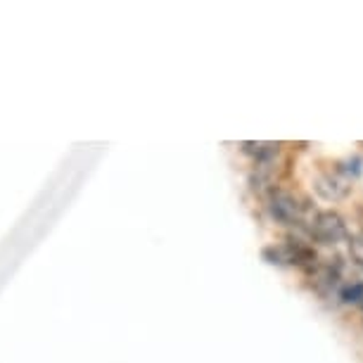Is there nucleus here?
<instances>
[{
    "label": "nucleus",
    "instance_id": "8",
    "mask_svg": "<svg viewBox=\"0 0 363 363\" xmlns=\"http://www.w3.org/2000/svg\"><path fill=\"white\" fill-rule=\"evenodd\" d=\"M349 252H352L354 262L359 264V266H363V230L354 233V235H352V242H349Z\"/></svg>",
    "mask_w": 363,
    "mask_h": 363
},
{
    "label": "nucleus",
    "instance_id": "2",
    "mask_svg": "<svg viewBox=\"0 0 363 363\" xmlns=\"http://www.w3.org/2000/svg\"><path fill=\"white\" fill-rule=\"evenodd\" d=\"M266 209H269L273 221H278L283 225H297V223H301L306 204L294 193H290V190L271 188L269 197H266Z\"/></svg>",
    "mask_w": 363,
    "mask_h": 363
},
{
    "label": "nucleus",
    "instance_id": "5",
    "mask_svg": "<svg viewBox=\"0 0 363 363\" xmlns=\"http://www.w3.org/2000/svg\"><path fill=\"white\" fill-rule=\"evenodd\" d=\"M311 287L316 290L318 294H323V297H328V294H333L335 290H337L340 285V269L333 264H318L316 269H311Z\"/></svg>",
    "mask_w": 363,
    "mask_h": 363
},
{
    "label": "nucleus",
    "instance_id": "6",
    "mask_svg": "<svg viewBox=\"0 0 363 363\" xmlns=\"http://www.w3.org/2000/svg\"><path fill=\"white\" fill-rule=\"evenodd\" d=\"M240 147H242L245 155L255 157L259 164L271 162L273 157H278V152H280V143H271V140H247Z\"/></svg>",
    "mask_w": 363,
    "mask_h": 363
},
{
    "label": "nucleus",
    "instance_id": "3",
    "mask_svg": "<svg viewBox=\"0 0 363 363\" xmlns=\"http://www.w3.org/2000/svg\"><path fill=\"white\" fill-rule=\"evenodd\" d=\"M313 190L318 197H323L325 202H340L345 200L352 190V178L345 176V171L340 169V164H333L328 169H320L316 178H313Z\"/></svg>",
    "mask_w": 363,
    "mask_h": 363
},
{
    "label": "nucleus",
    "instance_id": "4",
    "mask_svg": "<svg viewBox=\"0 0 363 363\" xmlns=\"http://www.w3.org/2000/svg\"><path fill=\"white\" fill-rule=\"evenodd\" d=\"M309 230H311V238H316L320 245H337L347 238V221L337 211L325 209L313 216Z\"/></svg>",
    "mask_w": 363,
    "mask_h": 363
},
{
    "label": "nucleus",
    "instance_id": "7",
    "mask_svg": "<svg viewBox=\"0 0 363 363\" xmlns=\"http://www.w3.org/2000/svg\"><path fill=\"white\" fill-rule=\"evenodd\" d=\"M340 299L345 301V304H359L363 301V283L361 280H356V283H349L340 290Z\"/></svg>",
    "mask_w": 363,
    "mask_h": 363
},
{
    "label": "nucleus",
    "instance_id": "1",
    "mask_svg": "<svg viewBox=\"0 0 363 363\" xmlns=\"http://www.w3.org/2000/svg\"><path fill=\"white\" fill-rule=\"evenodd\" d=\"M262 257L273 266H297V269L311 271L318 266V255L309 245L299 240H287L283 245H269L262 250Z\"/></svg>",
    "mask_w": 363,
    "mask_h": 363
}]
</instances>
